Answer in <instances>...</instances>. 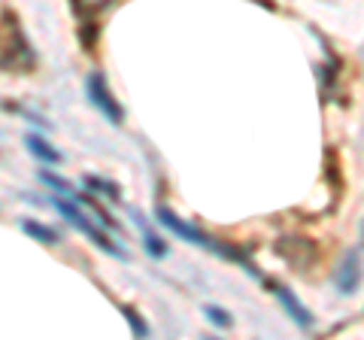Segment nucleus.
<instances>
[{"instance_id":"nucleus-5","label":"nucleus","mask_w":364,"mask_h":340,"mask_svg":"<svg viewBox=\"0 0 364 340\" xmlns=\"http://www.w3.org/2000/svg\"><path fill=\"white\" fill-rule=\"evenodd\" d=\"M358 282H361V258L358 253H346L334 274V286L340 294H352L358 289Z\"/></svg>"},{"instance_id":"nucleus-7","label":"nucleus","mask_w":364,"mask_h":340,"mask_svg":"<svg viewBox=\"0 0 364 340\" xmlns=\"http://www.w3.org/2000/svg\"><path fill=\"white\" fill-rule=\"evenodd\" d=\"M134 222L140 225V231H143V246H146V253H149L152 258H164V255H167V246H164V240H161V237H158V234H152V228H149V225L143 222V216H140V213H134Z\"/></svg>"},{"instance_id":"nucleus-1","label":"nucleus","mask_w":364,"mask_h":340,"mask_svg":"<svg viewBox=\"0 0 364 340\" xmlns=\"http://www.w3.org/2000/svg\"><path fill=\"white\" fill-rule=\"evenodd\" d=\"M155 222H161L170 234L182 237V240L195 243V246H200V249H210V253L222 255V258H237V262H240V265H246V267H249V258H246L243 253H237V249H231V246H222L219 240H215V237L203 234L200 228H195V225H188L186 219H179V216H176V213L170 210V207H155ZM249 274H255V270L249 267Z\"/></svg>"},{"instance_id":"nucleus-11","label":"nucleus","mask_w":364,"mask_h":340,"mask_svg":"<svg viewBox=\"0 0 364 340\" xmlns=\"http://www.w3.org/2000/svg\"><path fill=\"white\" fill-rule=\"evenodd\" d=\"M122 313H124V319H128V325L136 331V337H149V325L140 319V313L131 310V307H122Z\"/></svg>"},{"instance_id":"nucleus-6","label":"nucleus","mask_w":364,"mask_h":340,"mask_svg":"<svg viewBox=\"0 0 364 340\" xmlns=\"http://www.w3.org/2000/svg\"><path fill=\"white\" fill-rule=\"evenodd\" d=\"M25 143H28V149H31V155L37 158V161H43V164H58L61 161V152L55 149L46 137H40V134H28Z\"/></svg>"},{"instance_id":"nucleus-4","label":"nucleus","mask_w":364,"mask_h":340,"mask_svg":"<svg viewBox=\"0 0 364 340\" xmlns=\"http://www.w3.org/2000/svg\"><path fill=\"white\" fill-rule=\"evenodd\" d=\"M273 294H277L279 307L291 316V322L298 325V328H304V331H310V328H313V316H310V310H306L304 304L298 301V294H294L289 286H273Z\"/></svg>"},{"instance_id":"nucleus-9","label":"nucleus","mask_w":364,"mask_h":340,"mask_svg":"<svg viewBox=\"0 0 364 340\" xmlns=\"http://www.w3.org/2000/svg\"><path fill=\"white\" fill-rule=\"evenodd\" d=\"M203 316H207V319L215 325V328H231L234 325V319H231V313H228L225 307H219V304H203Z\"/></svg>"},{"instance_id":"nucleus-2","label":"nucleus","mask_w":364,"mask_h":340,"mask_svg":"<svg viewBox=\"0 0 364 340\" xmlns=\"http://www.w3.org/2000/svg\"><path fill=\"white\" fill-rule=\"evenodd\" d=\"M52 203H55V210H58L61 216H64L67 222H70L76 231H82L85 237H91V243H95L97 249H104V253H107V255H112V258H122V262L128 258V253H124V249H122L116 240H109V237H107L104 231H100L97 225H91V219H88V216H82V210H79L76 203L61 201V198H55Z\"/></svg>"},{"instance_id":"nucleus-3","label":"nucleus","mask_w":364,"mask_h":340,"mask_svg":"<svg viewBox=\"0 0 364 340\" xmlns=\"http://www.w3.org/2000/svg\"><path fill=\"white\" fill-rule=\"evenodd\" d=\"M85 95L91 100V107H97V112L104 119H109L112 124H122L124 122V110L119 107V100L112 97L109 85L104 83V76H100V73H88V79H85Z\"/></svg>"},{"instance_id":"nucleus-12","label":"nucleus","mask_w":364,"mask_h":340,"mask_svg":"<svg viewBox=\"0 0 364 340\" xmlns=\"http://www.w3.org/2000/svg\"><path fill=\"white\" fill-rule=\"evenodd\" d=\"M40 179L46 186H52L55 191H61V195H73V186L67 183V179H61V176H55V174H40Z\"/></svg>"},{"instance_id":"nucleus-8","label":"nucleus","mask_w":364,"mask_h":340,"mask_svg":"<svg viewBox=\"0 0 364 340\" xmlns=\"http://www.w3.org/2000/svg\"><path fill=\"white\" fill-rule=\"evenodd\" d=\"M21 231H25L28 237H33V240L46 243V246H55V243H58V231H52L49 225H43V222L25 219V222H21Z\"/></svg>"},{"instance_id":"nucleus-10","label":"nucleus","mask_w":364,"mask_h":340,"mask_svg":"<svg viewBox=\"0 0 364 340\" xmlns=\"http://www.w3.org/2000/svg\"><path fill=\"white\" fill-rule=\"evenodd\" d=\"M85 186L88 188H97V195H104L109 201H119V186L116 183H109V179H100V176H85Z\"/></svg>"}]
</instances>
